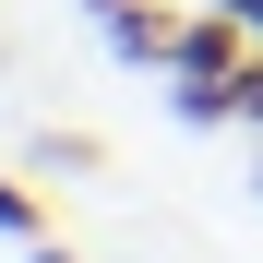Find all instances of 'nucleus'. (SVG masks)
Instances as JSON below:
<instances>
[{"label":"nucleus","instance_id":"nucleus-4","mask_svg":"<svg viewBox=\"0 0 263 263\" xmlns=\"http://www.w3.org/2000/svg\"><path fill=\"white\" fill-rule=\"evenodd\" d=\"M36 167H60V180H84V167H96V144H84V132H36Z\"/></svg>","mask_w":263,"mask_h":263},{"label":"nucleus","instance_id":"nucleus-3","mask_svg":"<svg viewBox=\"0 0 263 263\" xmlns=\"http://www.w3.org/2000/svg\"><path fill=\"white\" fill-rule=\"evenodd\" d=\"M0 239H24V251H36V239H60V228H48V203H36L24 180H0Z\"/></svg>","mask_w":263,"mask_h":263},{"label":"nucleus","instance_id":"nucleus-1","mask_svg":"<svg viewBox=\"0 0 263 263\" xmlns=\"http://www.w3.org/2000/svg\"><path fill=\"white\" fill-rule=\"evenodd\" d=\"M84 12H96V36L120 60H156L167 72V48H180V12H167V0H84Z\"/></svg>","mask_w":263,"mask_h":263},{"label":"nucleus","instance_id":"nucleus-5","mask_svg":"<svg viewBox=\"0 0 263 263\" xmlns=\"http://www.w3.org/2000/svg\"><path fill=\"white\" fill-rule=\"evenodd\" d=\"M239 132H251V144H263V48L239 60Z\"/></svg>","mask_w":263,"mask_h":263},{"label":"nucleus","instance_id":"nucleus-2","mask_svg":"<svg viewBox=\"0 0 263 263\" xmlns=\"http://www.w3.org/2000/svg\"><path fill=\"white\" fill-rule=\"evenodd\" d=\"M167 108H180L192 132H239V72L228 84H180V72H167Z\"/></svg>","mask_w":263,"mask_h":263},{"label":"nucleus","instance_id":"nucleus-6","mask_svg":"<svg viewBox=\"0 0 263 263\" xmlns=\"http://www.w3.org/2000/svg\"><path fill=\"white\" fill-rule=\"evenodd\" d=\"M215 12H239V24H251V36H263V0H215Z\"/></svg>","mask_w":263,"mask_h":263}]
</instances>
